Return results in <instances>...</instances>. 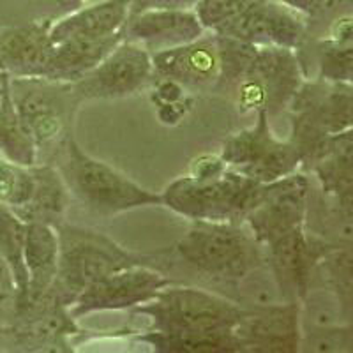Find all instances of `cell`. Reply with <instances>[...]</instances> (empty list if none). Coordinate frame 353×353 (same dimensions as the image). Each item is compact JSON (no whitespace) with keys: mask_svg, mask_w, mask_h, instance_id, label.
<instances>
[{"mask_svg":"<svg viewBox=\"0 0 353 353\" xmlns=\"http://www.w3.org/2000/svg\"><path fill=\"white\" fill-rule=\"evenodd\" d=\"M301 172L311 173L321 193L343 201H353V131L327 137Z\"/></svg>","mask_w":353,"mask_h":353,"instance_id":"cell-20","label":"cell"},{"mask_svg":"<svg viewBox=\"0 0 353 353\" xmlns=\"http://www.w3.org/2000/svg\"><path fill=\"white\" fill-rule=\"evenodd\" d=\"M214 34L244 41L253 46L297 50L307 34V23L302 14L277 0H254L241 17Z\"/></svg>","mask_w":353,"mask_h":353,"instance_id":"cell-15","label":"cell"},{"mask_svg":"<svg viewBox=\"0 0 353 353\" xmlns=\"http://www.w3.org/2000/svg\"><path fill=\"white\" fill-rule=\"evenodd\" d=\"M14 299H17V286H14L11 269L8 267L4 258L0 256V311H2L9 302L14 304Z\"/></svg>","mask_w":353,"mask_h":353,"instance_id":"cell-39","label":"cell"},{"mask_svg":"<svg viewBox=\"0 0 353 353\" xmlns=\"http://www.w3.org/2000/svg\"><path fill=\"white\" fill-rule=\"evenodd\" d=\"M205 34L194 9H147L129 14L124 41L140 44L152 53L182 46Z\"/></svg>","mask_w":353,"mask_h":353,"instance_id":"cell-17","label":"cell"},{"mask_svg":"<svg viewBox=\"0 0 353 353\" xmlns=\"http://www.w3.org/2000/svg\"><path fill=\"white\" fill-rule=\"evenodd\" d=\"M353 330L352 323L325 329H302L299 352L313 353H346L352 352Z\"/></svg>","mask_w":353,"mask_h":353,"instance_id":"cell-34","label":"cell"},{"mask_svg":"<svg viewBox=\"0 0 353 353\" xmlns=\"http://www.w3.org/2000/svg\"><path fill=\"white\" fill-rule=\"evenodd\" d=\"M323 285L336 293L345 313L353 311V254L352 245H336L318 260L311 286Z\"/></svg>","mask_w":353,"mask_h":353,"instance_id":"cell-29","label":"cell"},{"mask_svg":"<svg viewBox=\"0 0 353 353\" xmlns=\"http://www.w3.org/2000/svg\"><path fill=\"white\" fill-rule=\"evenodd\" d=\"M55 232L59 239V270L50 293L65 307H71L88 286L110 274L137 265L156 267L154 256L131 253L96 230L68 225L64 221L55 226Z\"/></svg>","mask_w":353,"mask_h":353,"instance_id":"cell-2","label":"cell"},{"mask_svg":"<svg viewBox=\"0 0 353 353\" xmlns=\"http://www.w3.org/2000/svg\"><path fill=\"white\" fill-rule=\"evenodd\" d=\"M23 260L28 276L27 295L14 314H20L46 297L55 285L59 270V239L53 226L44 223H27Z\"/></svg>","mask_w":353,"mask_h":353,"instance_id":"cell-21","label":"cell"},{"mask_svg":"<svg viewBox=\"0 0 353 353\" xmlns=\"http://www.w3.org/2000/svg\"><path fill=\"white\" fill-rule=\"evenodd\" d=\"M286 113L290 119L288 140L299 147L304 166L327 137L352 129V83L304 80Z\"/></svg>","mask_w":353,"mask_h":353,"instance_id":"cell-7","label":"cell"},{"mask_svg":"<svg viewBox=\"0 0 353 353\" xmlns=\"http://www.w3.org/2000/svg\"><path fill=\"white\" fill-rule=\"evenodd\" d=\"M131 0H103L71 12L68 17L55 20L50 28L53 44L69 37L80 36H108L124 27L129 17Z\"/></svg>","mask_w":353,"mask_h":353,"instance_id":"cell-24","label":"cell"},{"mask_svg":"<svg viewBox=\"0 0 353 353\" xmlns=\"http://www.w3.org/2000/svg\"><path fill=\"white\" fill-rule=\"evenodd\" d=\"M254 0H198L194 6L198 20L205 30L219 32L239 18Z\"/></svg>","mask_w":353,"mask_h":353,"instance_id":"cell-35","label":"cell"},{"mask_svg":"<svg viewBox=\"0 0 353 353\" xmlns=\"http://www.w3.org/2000/svg\"><path fill=\"white\" fill-rule=\"evenodd\" d=\"M304 80L295 50L258 46L230 97L242 115L265 112L272 119L286 113Z\"/></svg>","mask_w":353,"mask_h":353,"instance_id":"cell-8","label":"cell"},{"mask_svg":"<svg viewBox=\"0 0 353 353\" xmlns=\"http://www.w3.org/2000/svg\"><path fill=\"white\" fill-rule=\"evenodd\" d=\"M137 313L149 318V330L156 332H214L235 329L245 307L207 290L168 285L137 305Z\"/></svg>","mask_w":353,"mask_h":353,"instance_id":"cell-5","label":"cell"},{"mask_svg":"<svg viewBox=\"0 0 353 353\" xmlns=\"http://www.w3.org/2000/svg\"><path fill=\"white\" fill-rule=\"evenodd\" d=\"M307 173L295 172L263 184L260 200L244 217V225L258 244L267 245L285 233L302 228L309 196Z\"/></svg>","mask_w":353,"mask_h":353,"instance_id":"cell-10","label":"cell"},{"mask_svg":"<svg viewBox=\"0 0 353 353\" xmlns=\"http://www.w3.org/2000/svg\"><path fill=\"white\" fill-rule=\"evenodd\" d=\"M34 188H36L34 165H17L0 156V203L8 205L12 212H17L30 201Z\"/></svg>","mask_w":353,"mask_h":353,"instance_id":"cell-31","label":"cell"},{"mask_svg":"<svg viewBox=\"0 0 353 353\" xmlns=\"http://www.w3.org/2000/svg\"><path fill=\"white\" fill-rule=\"evenodd\" d=\"M152 78V57L140 44L122 39L83 78L72 83L81 101L122 99L137 94Z\"/></svg>","mask_w":353,"mask_h":353,"instance_id":"cell-11","label":"cell"},{"mask_svg":"<svg viewBox=\"0 0 353 353\" xmlns=\"http://www.w3.org/2000/svg\"><path fill=\"white\" fill-rule=\"evenodd\" d=\"M352 323V318L345 313L336 293L323 285L309 286L301 299V330L325 329Z\"/></svg>","mask_w":353,"mask_h":353,"instance_id":"cell-30","label":"cell"},{"mask_svg":"<svg viewBox=\"0 0 353 353\" xmlns=\"http://www.w3.org/2000/svg\"><path fill=\"white\" fill-rule=\"evenodd\" d=\"M305 18L307 36H323L330 21L350 12L353 0H277Z\"/></svg>","mask_w":353,"mask_h":353,"instance_id":"cell-33","label":"cell"},{"mask_svg":"<svg viewBox=\"0 0 353 353\" xmlns=\"http://www.w3.org/2000/svg\"><path fill=\"white\" fill-rule=\"evenodd\" d=\"M34 172H36V188L32 198L14 214L25 223H44L55 228L65 219L69 189L57 166L52 163H36Z\"/></svg>","mask_w":353,"mask_h":353,"instance_id":"cell-25","label":"cell"},{"mask_svg":"<svg viewBox=\"0 0 353 353\" xmlns=\"http://www.w3.org/2000/svg\"><path fill=\"white\" fill-rule=\"evenodd\" d=\"M138 341L152 346L159 353H237L244 352L241 341L232 330L214 332H176L165 334L147 330Z\"/></svg>","mask_w":353,"mask_h":353,"instance_id":"cell-26","label":"cell"},{"mask_svg":"<svg viewBox=\"0 0 353 353\" xmlns=\"http://www.w3.org/2000/svg\"><path fill=\"white\" fill-rule=\"evenodd\" d=\"M261 193L263 184L228 168L214 179L179 176L161 193V205L191 221L244 223Z\"/></svg>","mask_w":353,"mask_h":353,"instance_id":"cell-4","label":"cell"},{"mask_svg":"<svg viewBox=\"0 0 353 353\" xmlns=\"http://www.w3.org/2000/svg\"><path fill=\"white\" fill-rule=\"evenodd\" d=\"M32 4L43 12V18L55 21L83 8L85 0H32Z\"/></svg>","mask_w":353,"mask_h":353,"instance_id":"cell-37","label":"cell"},{"mask_svg":"<svg viewBox=\"0 0 353 353\" xmlns=\"http://www.w3.org/2000/svg\"><path fill=\"white\" fill-rule=\"evenodd\" d=\"M159 121L166 125H176L193 108V96L184 85L172 78L157 77L156 87L150 92Z\"/></svg>","mask_w":353,"mask_h":353,"instance_id":"cell-32","label":"cell"},{"mask_svg":"<svg viewBox=\"0 0 353 353\" xmlns=\"http://www.w3.org/2000/svg\"><path fill=\"white\" fill-rule=\"evenodd\" d=\"M0 156L17 165L37 163V147L21 122L9 92V74L0 72Z\"/></svg>","mask_w":353,"mask_h":353,"instance_id":"cell-27","label":"cell"},{"mask_svg":"<svg viewBox=\"0 0 353 353\" xmlns=\"http://www.w3.org/2000/svg\"><path fill=\"white\" fill-rule=\"evenodd\" d=\"M244 352L295 353L301 348V301L245 307L233 329Z\"/></svg>","mask_w":353,"mask_h":353,"instance_id":"cell-14","label":"cell"},{"mask_svg":"<svg viewBox=\"0 0 353 353\" xmlns=\"http://www.w3.org/2000/svg\"><path fill=\"white\" fill-rule=\"evenodd\" d=\"M332 244L309 235L304 228L285 233L263 245L265 263L269 267L283 301H301L311 286L316 263Z\"/></svg>","mask_w":353,"mask_h":353,"instance_id":"cell-13","label":"cell"},{"mask_svg":"<svg viewBox=\"0 0 353 353\" xmlns=\"http://www.w3.org/2000/svg\"><path fill=\"white\" fill-rule=\"evenodd\" d=\"M25 237H27V223L9 209L8 205L0 203V256L4 258L11 269L17 299H14V313L21 307L27 295V269H25Z\"/></svg>","mask_w":353,"mask_h":353,"instance_id":"cell-28","label":"cell"},{"mask_svg":"<svg viewBox=\"0 0 353 353\" xmlns=\"http://www.w3.org/2000/svg\"><path fill=\"white\" fill-rule=\"evenodd\" d=\"M219 156L228 168L260 184L301 172L302 166V154L297 145L288 138L281 140L274 134L265 112L256 113V122L251 128L226 138Z\"/></svg>","mask_w":353,"mask_h":353,"instance_id":"cell-9","label":"cell"},{"mask_svg":"<svg viewBox=\"0 0 353 353\" xmlns=\"http://www.w3.org/2000/svg\"><path fill=\"white\" fill-rule=\"evenodd\" d=\"M172 254L212 285L230 288L265 263L263 245L258 244L244 223L191 221Z\"/></svg>","mask_w":353,"mask_h":353,"instance_id":"cell-1","label":"cell"},{"mask_svg":"<svg viewBox=\"0 0 353 353\" xmlns=\"http://www.w3.org/2000/svg\"><path fill=\"white\" fill-rule=\"evenodd\" d=\"M353 201H343L321 193L314 181L309 182L305 233L332 245H352L353 241Z\"/></svg>","mask_w":353,"mask_h":353,"instance_id":"cell-22","label":"cell"},{"mask_svg":"<svg viewBox=\"0 0 353 353\" xmlns=\"http://www.w3.org/2000/svg\"><path fill=\"white\" fill-rule=\"evenodd\" d=\"M122 39H124V27L108 36L69 37L53 44L41 78L74 83L88 71H92Z\"/></svg>","mask_w":353,"mask_h":353,"instance_id":"cell-19","label":"cell"},{"mask_svg":"<svg viewBox=\"0 0 353 353\" xmlns=\"http://www.w3.org/2000/svg\"><path fill=\"white\" fill-rule=\"evenodd\" d=\"M52 23L43 18L28 25L0 27V72L11 78L43 77L53 50Z\"/></svg>","mask_w":353,"mask_h":353,"instance_id":"cell-18","label":"cell"},{"mask_svg":"<svg viewBox=\"0 0 353 353\" xmlns=\"http://www.w3.org/2000/svg\"><path fill=\"white\" fill-rule=\"evenodd\" d=\"M226 170H228V165L223 161V157L216 156V154H203L191 161L188 175L194 176V179H214V176H219L221 173H225Z\"/></svg>","mask_w":353,"mask_h":353,"instance_id":"cell-36","label":"cell"},{"mask_svg":"<svg viewBox=\"0 0 353 353\" xmlns=\"http://www.w3.org/2000/svg\"><path fill=\"white\" fill-rule=\"evenodd\" d=\"M150 57L152 77L172 78L189 92H214L221 72L219 43L214 32Z\"/></svg>","mask_w":353,"mask_h":353,"instance_id":"cell-16","label":"cell"},{"mask_svg":"<svg viewBox=\"0 0 353 353\" xmlns=\"http://www.w3.org/2000/svg\"><path fill=\"white\" fill-rule=\"evenodd\" d=\"M198 0H131L129 14L147 9H194Z\"/></svg>","mask_w":353,"mask_h":353,"instance_id":"cell-38","label":"cell"},{"mask_svg":"<svg viewBox=\"0 0 353 353\" xmlns=\"http://www.w3.org/2000/svg\"><path fill=\"white\" fill-rule=\"evenodd\" d=\"M53 157L69 194L99 216H117L140 207L161 205V194L141 188L113 166L88 156L72 134L65 138Z\"/></svg>","mask_w":353,"mask_h":353,"instance_id":"cell-3","label":"cell"},{"mask_svg":"<svg viewBox=\"0 0 353 353\" xmlns=\"http://www.w3.org/2000/svg\"><path fill=\"white\" fill-rule=\"evenodd\" d=\"M173 285L166 274L150 265H137L103 277L88 286L69 307L74 318L105 311H122L149 302L159 290Z\"/></svg>","mask_w":353,"mask_h":353,"instance_id":"cell-12","label":"cell"},{"mask_svg":"<svg viewBox=\"0 0 353 353\" xmlns=\"http://www.w3.org/2000/svg\"><path fill=\"white\" fill-rule=\"evenodd\" d=\"M9 92L21 122L37 147V163L43 150L53 154L72 134V124L83 101L72 83L46 78H11Z\"/></svg>","mask_w":353,"mask_h":353,"instance_id":"cell-6","label":"cell"},{"mask_svg":"<svg viewBox=\"0 0 353 353\" xmlns=\"http://www.w3.org/2000/svg\"><path fill=\"white\" fill-rule=\"evenodd\" d=\"M295 53L305 80L352 83L353 43H337L329 37L305 34Z\"/></svg>","mask_w":353,"mask_h":353,"instance_id":"cell-23","label":"cell"}]
</instances>
